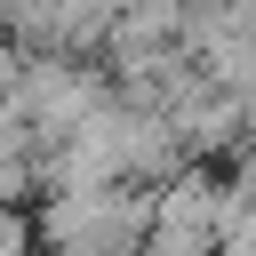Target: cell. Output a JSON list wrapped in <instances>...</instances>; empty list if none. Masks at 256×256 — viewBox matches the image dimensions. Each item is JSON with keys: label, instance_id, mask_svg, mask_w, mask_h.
Wrapping results in <instances>:
<instances>
[{"label": "cell", "instance_id": "1", "mask_svg": "<svg viewBox=\"0 0 256 256\" xmlns=\"http://www.w3.org/2000/svg\"><path fill=\"white\" fill-rule=\"evenodd\" d=\"M32 248H40V224L16 200H0V256H32Z\"/></svg>", "mask_w": 256, "mask_h": 256}]
</instances>
